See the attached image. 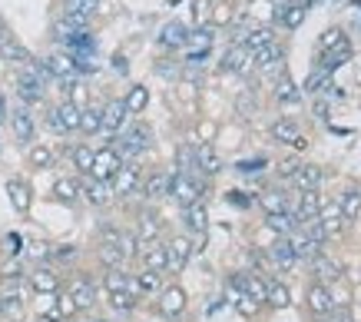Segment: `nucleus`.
Returning <instances> with one entry per match:
<instances>
[{"label":"nucleus","mask_w":361,"mask_h":322,"mask_svg":"<svg viewBox=\"0 0 361 322\" xmlns=\"http://www.w3.org/2000/svg\"><path fill=\"white\" fill-rule=\"evenodd\" d=\"M149 136H153V133H149V126L136 123V126H130V130H123V133H120V143L113 146V150L120 153L123 163H133V160H140V156L149 150V143H153Z\"/></svg>","instance_id":"1"},{"label":"nucleus","mask_w":361,"mask_h":322,"mask_svg":"<svg viewBox=\"0 0 361 322\" xmlns=\"http://www.w3.org/2000/svg\"><path fill=\"white\" fill-rule=\"evenodd\" d=\"M169 196H173L183 210L186 206H192V203H199V196H202V183H199V177H186V173H173L169 177Z\"/></svg>","instance_id":"2"},{"label":"nucleus","mask_w":361,"mask_h":322,"mask_svg":"<svg viewBox=\"0 0 361 322\" xmlns=\"http://www.w3.org/2000/svg\"><path fill=\"white\" fill-rule=\"evenodd\" d=\"M80 110L83 107H73V103H60V107H54V110L47 113V126L54 130V133H77L80 130Z\"/></svg>","instance_id":"3"},{"label":"nucleus","mask_w":361,"mask_h":322,"mask_svg":"<svg viewBox=\"0 0 361 322\" xmlns=\"http://www.w3.org/2000/svg\"><path fill=\"white\" fill-rule=\"evenodd\" d=\"M123 169V160L120 153L113 150V146H103L93 153V169H90V177L93 179H103V183H113V177Z\"/></svg>","instance_id":"4"},{"label":"nucleus","mask_w":361,"mask_h":322,"mask_svg":"<svg viewBox=\"0 0 361 322\" xmlns=\"http://www.w3.org/2000/svg\"><path fill=\"white\" fill-rule=\"evenodd\" d=\"M192 239L189 236H173L169 243H166V256H169V273H183L189 266V259H192Z\"/></svg>","instance_id":"5"},{"label":"nucleus","mask_w":361,"mask_h":322,"mask_svg":"<svg viewBox=\"0 0 361 322\" xmlns=\"http://www.w3.org/2000/svg\"><path fill=\"white\" fill-rule=\"evenodd\" d=\"M126 107H123V100H110L106 107H103V123H99V133L103 136H120L123 126H126Z\"/></svg>","instance_id":"6"},{"label":"nucleus","mask_w":361,"mask_h":322,"mask_svg":"<svg viewBox=\"0 0 361 322\" xmlns=\"http://www.w3.org/2000/svg\"><path fill=\"white\" fill-rule=\"evenodd\" d=\"M113 196H120V200H126V196H133V193H140L142 186V177H140V169L133 167V163H123V169L113 177Z\"/></svg>","instance_id":"7"},{"label":"nucleus","mask_w":361,"mask_h":322,"mask_svg":"<svg viewBox=\"0 0 361 322\" xmlns=\"http://www.w3.org/2000/svg\"><path fill=\"white\" fill-rule=\"evenodd\" d=\"M229 286L235 289V292H242V296H249L255 306L265 302V282L255 276V273H235V276L229 279Z\"/></svg>","instance_id":"8"},{"label":"nucleus","mask_w":361,"mask_h":322,"mask_svg":"<svg viewBox=\"0 0 361 322\" xmlns=\"http://www.w3.org/2000/svg\"><path fill=\"white\" fill-rule=\"evenodd\" d=\"M66 292H70V299L77 302V309H93L97 306V282L90 276H73Z\"/></svg>","instance_id":"9"},{"label":"nucleus","mask_w":361,"mask_h":322,"mask_svg":"<svg viewBox=\"0 0 361 322\" xmlns=\"http://www.w3.org/2000/svg\"><path fill=\"white\" fill-rule=\"evenodd\" d=\"M186 292L179 286H166L163 292H159V312H163L166 319H179L183 312H186Z\"/></svg>","instance_id":"10"},{"label":"nucleus","mask_w":361,"mask_h":322,"mask_svg":"<svg viewBox=\"0 0 361 322\" xmlns=\"http://www.w3.org/2000/svg\"><path fill=\"white\" fill-rule=\"evenodd\" d=\"M11 126H13V136H17V143H30L33 133H37V123H33V113L27 107H17L11 113Z\"/></svg>","instance_id":"11"},{"label":"nucleus","mask_w":361,"mask_h":322,"mask_svg":"<svg viewBox=\"0 0 361 322\" xmlns=\"http://www.w3.org/2000/svg\"><path fill=\"white\" fill-rule=\"evenodd\" d=\"M30 289L33 292H40V296H56L60 292V273H54V269H33L30 273Z\"/></svg>","instance_id":"12"},{"label":"nucleus","mask_w":361,"mask_h":322,"mask_svg":"<svg viewBox=\"0 0 361 322\" xmlns=\"http://www.w3.org/2000/svg\"><path fill=\"white\" fill-rule=\"evenodd\" d=\"M222 67L232 70V73H242V77H245V73H252V67H255V54H249V50H245L242 44H235L229 54H226Z\"/></svg>","instance_id":"13"},{"label":"nucleus","mask_w":361,"mask_h":322,"mask_svg":"<svg viewBox=\"0 0 361 322\" xmlns=\"http://www.w3.org/2000/svg\"><path fill=\"white\" fill-rule=\"evenodd\" d=\"M140 193L146 196L149 203L163 200V196H169V173H163V169H156V173H149V177L142 179Z\"/></svg>","instance_id":"14"},{"label":"nucleus","mask_w":361,"mask_h":322,"mask_svg":"<svg viewBox=\"0 0 361 322\" xmlns=\"http://www.w3.org/2000/svg\"><path fill=\"white\" fill-rule=\"evenodd\" d=\"M318 226H322V233L329 236H338L341 229H345V216H341V210H338V203H331V206H322V210H318Z\"/></svg>","instance_id":"15"},{"label":"nucleus","mask_w":361,"mask_h":322,"mask_svg":"<svg viewBox=\"0 0 361 322\" xmlns=\"http://www.w3.org/2000/svg\"><path fill=\"white\" fill-rule=\"evenodd\" d=\"M292 186H298V193H308V189H318L325 183V169L322 167H298L288 179Z\"/></svg>","instance_id":"16"},{"label":"nucleus","mask_w":361,"mask_h":322,"mask_svg":"<svg viewBox=\"0 0 361 322\" xmlns=\"http://www.w3.org/2000/svg\"><path fill=\"white\" fill-rule=\"evenodd\" d=\"M159 233H163L159 216H156V213H142L140 222H136V239H140L142 249H146V246H153L156 239H159Z\"/></svg>","instance_id":"17"},{"label":"nucleus","mask_w":361,"mask_h":322,"mask_svg":"<svg viewBox=\"0 0 361 322\" xmlns=\"http://www.w3.org/2000/svg\"><path fill=\"white\" fill-rule=\"evenodd\" d=\"M308 309L315 312V316H329L335 312V299H331V289L315 282V286L308 289Z\"/></svg>","instance_id":"18"},{"label":"nucleus","mask_w":361,"mask_h":322,"mask_svg":"<svg viewBox=\"0 0 361 322\" xmlns=\"http://www.w3.org/2000/svg\"><path fill=\"white\" fill-rule=\"evenodd\" d=\"M142 269H149V273H159L163 276L166 269H169V256H166V243H153L142 249Z\"/></svg>","instance_id":"19"},{"label":"nucleus","mask_w":361,"mask_h":322,"mask_svg":"<svg viewBox=\"0 0 361 322\" xmlns=\"http://www.w3.org/2000/svg\"><path fill=\"white\" fill-rule=\"evenodd\" d=\"M219 169H222L219 153H216L209 143L196 146V177H199V173H202V177H216Z\"/></svg>","instance_id":"20"},{"label":"nucleus","mask_w":361,"mask_h":322,"mask_svg":"<svg viewBox=\"0 0 361 322\" xmlns=\"http://www.w3.org/2000/svg\"><path fill=\"white\" fill-rule=\"evenodd\" d=\"M83 200L93 203V206H106L113 200V186L110 183H103V179H83Z\"/></svg>","instance_id":"21"},{"label":"nucleus","mask_w":361,"mask_h":322,"mask_svg":"<svg viewBox=\"0 0 361 322\" xmlns=\"http://www.w3.org/2000/svg\"><path fill=\"white\" fill-rule=\"evenodd\" d=\"M17 93H20V100L30 107V103H40L44 100V83L33 77V73H20L17 77Z\"/></svg>","instance_id":"22"},{"label":"nucleus","mask_w":361,"mask_h":322,"mask_svg":"<svg viewBox=\"0 0 361 322\" xmlns=\"http://www.w3.org/2000/svg\"><path fill=\"white\" fill-rule=\"evenodd\" d=\"M183 222H186L189 233L202 236L209 229V213H206V206H202V203H192V206H186V210H183Z\"/></svg>","instance_id":"23"},{"label":"nucleus","mask_w":361,"mask_h":322,"mask_svg":"<svg viewBox=\"0 0 361 322\" xmlns=\"http://www.w3.org/2000/svg\"><path fill=\"white\" fill-rule=\"evenodd\" d=\"M44 70L50 73V77L66 80V77H73V73H77V64H73V56L70 54H54V56H47L44 60Z\"/></svg>","instance_id":"24"},{"label":"nucleus","mask_w":361,"mask_h":322,"mask_svg":"<svg viewBox=\"0 0 361 322\" xmlns=\"http://www.w3.org/2000/svg\"><path fill=\"white\" fill-rule=\"evenodd\" d=\"M282 60H285V50H282V47L269 44V47H262V50L255 54V67L265 70V73H275V70H282Z\"/></svg>","instance_id":"25"},{"label":"nucleus","mask_w":361,"mask_h":322,"mask_svg":"<svg viewBox=\"0 0 361 322\" xmlns=\"http://www.w3.org/2000/svg\"><path fill=\"white\" fill-rule=\"evenodd\" d=\"M54 196L60 203H77L80 196H83V183L73 177H63V179H56L54 183Z\"/></svg>","instance_id":"26"},{"label":"nucleus","mask_w":361,"mask_h":322,"mask_svg":"<svg viewBox=\"0 0 361 322\" xmlns=\"http://www.w3.org/2000/svg\"><path fill=\"white\" fill-rule=\"evenodd\" d=\"M7 193H11V203H13V210H17V213L30 210L33 193H30V186H27L23 179H11V183H7Z\"/></svg>","instance_id":"27"},{"label":"nucleus","mask_w":361,"mask_h":322,"mask_svg":"<svg viewBox=\"0 0 361 322\" xmlns=\"http://www.w3.org/2000/svg\"><path fill=\"white\" fill-rule=\"evenodd\" d=\"M272 136H275V143H295V146L305 143V140H302V133H298V123L295 120H279L272 126Z\"/></svg>","instance_id":"28"},{"label":"nucleus","mask_w":361,"mask_h":322,"mask_svg":"<svg viewBox=\"0 0 361 322\" xmlns=\"http://www.w3.org/2000/svg\"><path fill=\"white\" fill-rule=\"evenodd\" d=\"M288 246H292V253H295L298 263H302V259H315L318 249H322V246L312 243L305 233H292V236H288Z\"/></svg>","instance_id":"29"},{"label":"nucleus","mask_w":361,"mask_h":322,"mask_svg":"<svg viewBox=\"0 0 361 322\" xmlns=\"http://www.w3.org/2000/svg\"><path fill=\"white\" fill-rule=\"evenodd\" d=\"M265 226H269L272 233H279L282 239H288V236L298 229V222H295V216H292V213H272V216L265 220Z\"/></svg>","instance_id":"30"},{"label":"nucleus","mask_w":361,"mask_h":322,"mask_svg":"<svg viewBox=\"0 0 361 322\" xmlns=\"http://www.w3.org/2000/svg\"><path fill=\"white\" fill-rule=\"evenodd\" d=\"M269 259H272V266H279V269H292L298 263L295 253H292V246H288V239H279V243L269 249Z\"/></svg>","instance_id":"31"},{"label":"nucleus","mask_w":361,"mask_h":322,"mask_svg":"<svg viewBox=\"0 0 361 322\" xmlns=\"http://www.w3.org/2000/svg\"><path fill=\"white\" fill-rule=\"evenodd\" d=\"M312 266H315V276L322 279V286H325V282H335V279L341 276V266L335 259H325V256H315Z\"/></svg>","instance_id":"32"},{"label":"nucleus","mask_w":361,"mask_h":322,"mask_svg":"<svg viewBox=\"0 0 361 322\" xmlns=\"http://www.w3.org/2000/svg\"><path fill=\"white\" fill-rule=\"evenodd\" d=\"M136 289H140V296H153V292H163V279H159V273H149V269H142V273H136Z\"/></svg>","instance_id":"33"},{"label":"nucleus","mask_w":361,"mask_h":322,"mask_svg":"<svg viewBox=\"0 0 361 322\" xmlns=\"http://www.w3.org/2000/svg\"><path fill=\"white\" fill-rule=\"evenodd\" d=\"M265 302L269 306H275V309H285L288 302H292V296H288V286H282V282H265Z\"/></svg>","instance_id":"34"},{"label":"nucleus","mask_w":361,"mask_h":322,"mask_svg":"<svg viewBox=\"0 0 361 322\" xmlns=\"http://www.w3.org/2000/svg\"><path fill=\"white\" fill-rule=\"evenodd\" d=\"M338 210H341V216H345V220H358V213H361V189H345V193H341Z\"/></svg>","instance_id":"35"},{"label":"nucleus","mask_w":361,"mask_h":322,"mask_svg":"<svg viewBox=\"0 0 361 322\" xmlns=\"http://www.w3.org/2000/svg\"><path fill=\"white\" fill-rule=\"evenodd\" d=\"M99 263L106 269H120L126 263V256H123V249L116 243H99Z\"/></svg>","instance_id":"36"},{"label":"nucleus","mask_w":361,"mask_h":322,"mask_svg":"<svg viewBox=\"0 0 361 322\" xmlns=\"http://www.w3.org/2000/svg\"><path fill=\"white\" fill-rule=\"evenodd\" d=\"M20 309H23V299H20V292H0V316L4 319H17L20 316Z\"/></svg>","instance_id":"37"},{"label":"nucleus","mask_w":361,"mask_h":322,"mask_svg":"<svg viewBox=\"0 0 361 322\" xmlns=\"http://www.w3.org/2000/svg\"><path fill=\"white\" fill-rule=\"evenodd\" d=\"M159 44L163 47H186V27L183 23H166L163 34H159Z\"/></svg>","instance_id":"38"},{"label":"nucleus","mask_w":361,"mask_h":322,"mask_svg":"<svg viewBox=\"0 0 361 322\" xmlns=\"http://www.w3.org/2000/svg\"><path fill=\"white\" fill-rule=\"evenodd\" d=\"M99 123H103V110L99 107H87V110H80V130L87 136L99 133Z\"/></svg>","instance_id":"39"},{"label":"nucleus","mask_w":361,"mask_h":322,"mask_svg":"<svg viewBox=\"0 0 361 322\" xmlns=\"http://www.w3.org/2000/svg\"><path fill=\"white\" fill-rule=\"evenodd\" d=\"M146 103H149V90H146V87H133L130 93H126L123 107H126V113H142V110H146Z\"/></svg>","instance_id":"40"},{"label":"nucleus","mask_w":361,"mask_h":322,"mask_svg":"<svg viewBox=\"0 0 361 322\" xmlns=\"http://www.w3.org/2000/svg\"><path fill=\"white\" fill-rule=\"evenodd\" d=\"M27 160H30V167L33 169H50L54 167V150L50 146H30V153H27Z\"/></svg>","instance_id":"41"},{"label":"nucleus","mask_w":361,"mask_h":322,"mask_svg":"<svg viewBox=\"0 0 361 322\" xmlns=\"http://www.w3.org/2000/svg\"><path fill=\"white\" fill-rule=\"evenodd\" d=\"M239 44L245 47L249 54H259L262 47H269V44H272V30H252V34H245V37H242Z\"/></svg>","instance_id":"42"},{"label":"nucleus","mask_w":361,"mask_h":322,"mask_svg":"<svg viewBox=\"0 0 361 322\" xmlns=\"http://www.w3.org/2000/svg\"><path fill=\"white\" fill-rule=\"evenodd\" d=\"M93 153H97V150H90V146H73V150H70V160H73V167H77L80 173L90 177V169H93Z\"/></svg>","instance_id":"43"},{"label":"nucleus","mask_w":361,"mask_h":322,"mask_svg":"<svg viewBox=\"0 0 361 322\" xmlns=\"http://www.w3.org/2000/svg\"><path fill=\"white\" fill-rule=\"evenodd\" d=\"M265 206V213L272 216V213H288V203H285V193H279V189H269V193H262V200H259Z\"/></svg>","instance_id":"44"},{"label":"nucleus","mask_w":361,"mask_h":322,"mask_svg":"<svg viewBox=\"0 0 361 322\" xmlns=\"http://www.w3.org/2000/svg\"><path fill=\"white\" fill-rule=\"evenodd\" d=\"M136 296H130V289H123V292H110V306L116 312H123V316H126V312H133L136 309Z\"/></svg>","instance_id":"45"},{"label":"nucleus","mask_w":361,"mask_h":322,"mask_svg":"<svg viewBox=\"0 0 361 322\" xmlns=\"http://www.w3.org/2000/svg\"><path fill=\"white\" fill-rule=\"evenodd\" d=\"M209 44H212V34H209V30H196V34H186V47H192V50H196L192 56H206Z\"/></svg>","instance_id":"46"},{"label":"nucleus","mask_w":361,"mask_h":322,"mask_svg":"<svg viewBox=\"0 0 361 322\" xmlns=\"http://www.w3.org/2000/svg\"><path fill=\"white\" fill-rule=\"evenodd\" d=\"M0 56H7V60H17V64H33V56L23 50L17 40H11V44H4L0 47Z\"/></svg>","instance_id":"47"},{"label":"nucleus","mask_w":361,"mask_h":322,"mask_svg":"<svg viewBox=\"0 0 361 322\" xmlns=\"http://www.w3.org/2000/svg\"><path fill=\"white\" fill-rule=\"evenodd\" d=\"M56 316H60V319H70V316H77V302L70 299V292H60V296H56Z\"/></svg>","instance_id":"48"},{"label":"nucleus","mask_w":361,"mask_h":322,"mask_svg":"<svg viewBox=\"0 0 361 322\" xmlns=\"http://www.w3.org/2000/svg\"><path fill=\"white\" fill-rule=\"evenodd\" d=\"M279 17H282L285 27H292V30H295L298 23L305 20V7H298V4H292V7H285V11L279 13Z\"/></svg>","instance_id":"49"},{"label":"nucleus","mask_w":361,"mask_h":322,"mask_svg":"<svg viewBox=\"0 0 361 322\" xmlns=\"http://www.w3.org/2000/svg\"><path fill=\"white\" fill-rule=\"evenodd\" d=\"M322 50H348V40H345L341 30H329L322 37Z\"/></svg>","instance_id":"50"},{"label":"nucleus","mask_w":361,"mask_h":322,"mask_svg":"<svg viewBox=\"0 0 361 322\" xmlns=\"http://www.w3.org/2000/svg\"><path fill=\"white\" fill-rule=\"evenodd\" d=\"M325 83H329V73H325V70H315V73L305 80V90H308V93H318Z\"/></svg>","instance_id":"51"},{"label":"nucleus","mask_w":361,"mask_h":322,"mask_svg":"<svg viewBox=\"0 0 361 322\" xmlns=\"http://www.w3.org/2000/svg\"><path fill=\"white\" fill-rule=\"evenodd\" d=\"M279 97H282L285 103H292L298 97V90H295V83L292 80H282V87H279Z\"/></svg>","instance_id":"52"},{"label":"nucleus","mask_w":361,"mask_h":322,"mask_svg":"<svg viewBox=\"0 0 361 322\" xmlns=\"http://www.w3.org/2000/svg\"><path fill=\"white\" fill-rule=\"evenodd\" d=\"M298 167H302V163H295V160H285L282 167H279V173H282V177H285V179H292V173H295V169H298Z\"/></svg>","instance_id":"53"},{"label":"nucleus","mask_w":361,"mask_h":322,"mask_svg":"<svg viewBox=\"0 0 361 322\" xmlns=\"http://www.w3.org/2000/svg\"><path fill=\"white\" fill-rule=\"evenodd\" d=\"M265 167V160H245V163H239L242 173H255V169H262Z\"/></svg>","instance_id":"54"},{"label":"nucleus","mask_w":361,"mask_h":322,"mask_svg":"<svg viewBox=\"0 0 361 322\" xmlns=\"http://www.w3.org/2000/svg\"><path fill=\"white\" fill-rule=\"evenodd\" d=\"M329 322H358L351 312H329Z\"/></svg>","instance_id":"55"},{"label":"nucleus","mask_w":361,"mask_h":322,"mask_svg":"<svg viewBox=\"0 0 361 322\" xmlns=\"http://www.w3.org/2000/svg\"><path fill=\"white\" fill-rule=\"evenodd\" d=\"M11 40H13L11 27H7V23H4V20H0V47H4V44H11Z\"/></svg>","instance_id":"56"},{"label":"nucleus","mask_w":361,"mask_h":322,"mask_svg":"<svg viewBox=\"0 0 361 322\" xmlns=\"http://www.w3.org/2000/svg\"><path fill=\"white\" fill-rule=\"evenodd\" d=\"M7 249L17 253V249H20V236H7Z\"/></svg>","instance_id":"57"},{"label":"nucleus","mask_w":361,"mask_h":322,"mask_svg":"<svg viewBox=\"0 0 361 322\" xmlns=\"http://www.w3.org/2000/svg\"><path fill=\"white\" fill-rule=\"evenodd\" d=\"M315 113H318V117H325V113H329V103L318 100V103H315Z\"/></svg>","instance_id":"58"},{"label":"nucleus","mask_w":361,"mask_h":322,"mask_svg":"<svg viewBox=\"0 0 361 322\" xmlns=\"http://www.w3.org/2000/svg\"><path fill=\"white\" fill-rule=\"evenodd\" d=\"M37 322H63V319H60V316H40Z\"/></svg>","instance_id":"59"},{"label":"nucleus","mask_w":361,"mask_h":322,"mask_svg":"<svg viewBox=\"0 0 361 322\" xmlns=\"http://www.w3.org/2000/svg\"><path fill=\"white\" fill-rule=\"evenodd\" d=\"M295 4H298V7H305V11H308V7H312L315 0H295Z\"/></svg>","instance_id":"60"},{"label":"nucleus","mask_w":361,"mask_h":322,"mask_svg":"<svg viewBox=\"0 0 361 322\" xmlns=\"http://www.w3.org/2000/svg\"><path fill=\"white\" fill-rule=\"evenodd\" d=\"M4 113H7V103H4V97H0V117H4Z\"/></svg>","instance_id":"61"},{"label":"nucleus","mask_w":361,"mask_h":322,"mask_svg":"<svg viewBox=\"0 0 361 322\" xmlns=\"http://www.w3.org/2000/svg\"><path fill=\"white\" fill-rule=\"evenodd\" d=\"M90 322H110V319H90Z\"/></svg>","instance_id":"62"}]
</instances>
